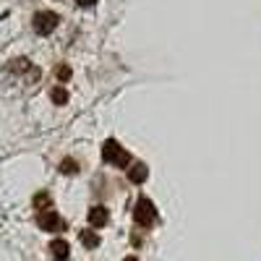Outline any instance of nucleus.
Instances as JSON below:
<instances>
[{
	"instance_id": "1",
	"label": "nucleus",
	"mask_w": 261,
	"mask_h": 261,
	"mask_svg": "<svg viewBox=\"0 0 261 261\" xmlns=\"http://www.w3.org/2000/svg\"><path fill=\"white\" fill-rule=\"evenodd\" d=\"M102 157H105V162H110V165H118V167H125L128 162H130V154L118 144V141H107L105 146H102Z\"/></svg>"
},
{
	"instance_id": "2",
	"label": "nucleus",
	"mask_w": 261,
	"mask_h": 261,
	"mask_svg": "<svg viewBox=\"0 0 261 261\" xmlns=\"http://www.w3.org/2000/svg\"><path fill=\"white\" fill-rule=\"evenodd\" d=\"M134 217H136V222H139V225L149 227L151 222L157 220V209H154V204H151L149 199H139V204H136V212H134Z\"/></svg>"
},
{
	"instance_id": "3",
	"label": "nucleus",
	"mask_w": 261,
	"mask_h": 261,
	"mask_svg": "<svg viewBox=\"0 0 261 261\" xmlns=\"http://www.w3.org/2000/svg\"><path fill=\"white\" fill-rule=\"evenodd\" d=\"M55 27H58V16L53 11H39L34 16V32L37 34H50V32H55Z\"/></svg>"
},
{
	"instance_id": "4",
	"label": "nucleus",
	"mask_w": 261,
	"mask_h": 261,
	"mask_svg": "<svg viewBox=\"0 0 261 261\" xmlns=\"http://www.w3.org/2000/svg\"><path fill=\"white\" fill-rule=\"evenodd\" d=\"M39 227L42 230H50V232H55V230H60V217L55 214V212H42L39 214Z\"/></svg>"
},
{
	"instance_id": "5",
	"label": "nucleus",
	"mask_w": 261,
	"mask_h": 261,
	"mask_svg": "<svg viewBox=\"0 0 261 261\" xmlns=\"http://www.w3.org/2000/svg\"><path fill=\"white\" fill-rule=\"evenodd\" d=\"M89 222H92L94 227H105V225H107V209H105V206H92Z\"/></svg>"
},
{
	"instance_id": "6",
	"label": "nucleus",
	"mask_w": 261,
	"mask_h": 261,
	"mask_svg": "<svg viewBox=\"0 0 261 261\" xmlns=\"http://www.w3.org/2000/svg\"><path fill=\"white\" fill-rule=\"evenodd\" d=\"M146 175H149V170H146V165H134L128 170V178H130V183H144L146 180Z\"/></svg>"
},
{
	"instance_id": "7",
	"label": "nucleus",
	"mask_w": 261,
	"mask_h": 261,
	"mask_svg": "<svg viewBox=\"0 0 261 261\" xmlns=\"http://www.w3.org/2000/svg\"><path fill=\"white\" fill-rule=\"evenodd\" d=\"M50 251H53L55 261H68V243H65V241H55L50 246Z\"/></svg>"
},
{
	"instance_id": "8",
	"label": "nucleus",
	"mask_w": 261,
	"mask_h": 261,
	"mask_svg": "<svg viewBox=\"0 0 261 261\" xmlns=\"http://www.w3.org/2000/svg\"><path fill=\"white\" fill-rule=\"evenodd\" d=\"M81 243H84L86 248H97V246H99V238H97L92 230H84V232H81Z\"/></svg>"
},
{
	"instance_id": "9",
	"label": "nucleus",
	"mask_w": 261,
	"mask_h": 261,
	"mask_svg": "<svg viewBox=\"0 0 261 261\" xmlns=\"http://www.w3.org/2000/svg\"><path fill=\"white\" fill-rule=\"evenodd\" d=\"M53 102H58V105H65V102H68V92H65V89H60V86H58V89H53Z\"/></svg>"
},
{
	"instance_id": "10",
	"label": "nucleus",
	"mask_w": 261,
	"mask_h": 261,
	"mask_svg": "<svg viewBox=\"0 0 261 261\" xmlns=\"http://www.w3.org/2000/svg\"><path fill=\"white\" fill-rule=\"evenodd\" d=\"M60 170H63V172H76V170H79V167H76V162H73V160H65V162H63V167H60Z\"/></svg>"
},
{
	"instance_id": "11",
	"label": "nucleus",
	"mask_w": 261,
	"mask_h": 261,
	"mask_svg": "<svg viewBox=\"0 0 261 261\" xmlns=\"http://www.w3.org/2000/svg\"><path fill=\"white\" fill-rule=\"evenodd\" d=\"M76 3H79V6H94L97 0H76Z\"/></svg>"
},
{
	"instance_id": "12",
	"label": "nucleus",
	"mask_w": 261,
	"mask_h": 261,
	"mask_svg": "<svg viewBox=\"0 0 261 261\" xmlns=\"http://www.w3.org/2000/svg\"><path fill=\"white\" fill-rule=\"evenodd\" d=\"M123 261H139V258H136V256H125Z\"/></svg>"
}]
</instances>
